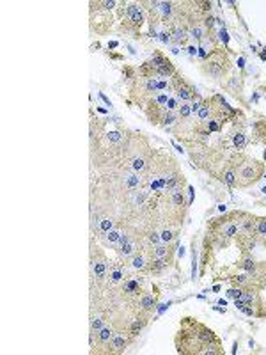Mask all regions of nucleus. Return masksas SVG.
I'll return each mask as SVG.
<instances>
[{"instance_id":"obj_1","label":"nucleus","mask_w":266,"mask_h":355,"mask_svg":"<svg viewBox=\"0 0 266 355\" xmlns=\"http://www.w3.org/2000/svg\"><path fill=\"white\" fill-rule=\"evenodd\" d=\"M176 346L179 353H222L220 341L213 330L194 321V318H185V327L178 332Z\"/></svg>"},{"instance_id":"obj_2","label":"nucleus","mask_w":266,"mask_h":355,"mask_svg":"<svg viewBox=\"0 0 266 355\" xmlns=\"http://www.w3.org/2000/svg\"><path fill=\"white\" fill-rule=\"evenodd\" d=\"M227 68H229V61H227V57L222 59L220 52H215L211 57H208V62H206V73L208 75H211L215 78H220L225 73Z\"/></svg>"},{"instance_id":"obj_3","label":"nucleus","mask_w":266,"mask_h":355,"mask_svg":"<svg viewBox=\"0 0 266 355\" xmlns=\"http://www.w3.org/2000/svg\"><path fill=\"white\" fill-rule=\"evenodd\" d=\"M126 13H128L129 16V21L133 23V25H142V21H144V14H142V11H140V7L135 6V4H129L128 9H126Z\"/></svg>"},{"instance_id":"obj_4","label":"nucleus","mask_w":266,"mask_h":355,"mask_svg":"<svg viewBox=\"0 0 266 355\" xmlns=\"http://www.w3.org/2000/svg\"><path fill=\"white\" fill-rule=\"evenodd\" d=\"M108 345H110V350H112V352L119 353V352H122L124 348L128 346V339H126L124 336H121V334H119V336H114V337L110 339V343H108Z\"/></svg>"},{"instance_id":"obj_5","label":"nucleus","mask_w":266,"mask_h":355,"mask_svg":"<svg viewBox=\"0 0 266 355\" xmlns=\"http://www.w3.org/2000/svg\"><path fill=\"white\" fill-rule=\"evenodd\" d=\"M92 272L96 279H103L105 274H107V265H105V259H98V261L92 263Z\"/></svg>"},{"instance_id":"obj_6","label":"nucleus","mask_w":266,"mask_h":355,"mask_svg":"<svg viewBox=\"0 0 266 355\" xmlns=\"http://www.w3.org/2000/svg\"><path fill=\"white\" fill-rule=\"evenodd\" d=\"M194 96H195V91H194V87H190V85H183V87L178 89V98L183 99V101L194 99Z\"/></svg>"},{"instance_id":"obj_7","label":"nucleus","mask_w":266,"mask_h":355,"mask_svg":"<svg viewBox=\"0 0 266 355\" xmlns=\"http://www.w3.org/2000/svg\"><path fill=\"white\" fill-rule=\"evenodd\" d=\"M172 203L176 208H185V195H183L181 186H178V188L172 190Z\"/></svg>"},{"instance_id":"obj_8","label":"nucleus","mask_w":266,"mask_h":355,"mask_svg":"<svg viewBox=\"0 0 266 355\" xmlns=\"http://www.w3.org/2000/svg\"><path fill=\"white\" fill-rule=\"evenodd\" d=\"M140 305H142L144 311H151V309L156 307V298L153 297V295H144L142 300H140Z\"/></svg>"},{"instance_id":"obj_9","label":"nucleus","mask_w":266,"mask_h":355,"mask_svg":"<svg viewBox=\"0 0 266 355\" xmlns=\"http://www.w3.org/2000/svg\"><path fill=\"white\" fill-rule=\"evenodd\" d=\"M222 179H223V183L229 185V186H236V185H238V181H236V172H234L232 169L225 170V172H223V176H222Z\"/></svg>"},{"instance_id":"obj_10","label":"nucleus","mask_w":266,"mask_h":355,"mask_svg":"<svg viewBox=\"0 0 266 355\" xmlns=\"http://www.w3.org/2000/svg\"><path fill=\"white\" fill-rule=\"evenodd\" d=\"M167 266V261L165 257H156L154 261H151V266H149V270L151 272H154V274H158V272H162V270Z\"/></svg>"},{"instance_id":"obj_11","label":"nucleus","mask_w":266,"mask_h":355,"mask_svg":"<svg viewBox=\"0 0 266 355\" xmlns=\"http://www.w3.org/2000/svg\"><path fill=\"white\" fill-rule=\"evenodd\" d=\"M98 337H100L101 343H110V339L114 337V332H112L110 327H103L100 332H98Z\"/></svg>"},{"instance_id":"obj_12","label":"nucleus","mask_w":266,"mask_h":355,"mask_svg":"<svg viewBox=\"0 0 266 355\" xmlns=\"http://www.w3.org/2000/svg\"><path fill=\"white\" fill-rule=\"evenodd\" d=\"M199 119L201 121H204V119H208L209 117V114H211V106H209V101H202V105H201V108H199Z\"/></svg>"},{"instance_id":"obj_13","label":"nucleus","mask_w":266,"mask_h":355,"mask_svg":"<svg viewBox=\"0 0 266 355\" xmlns=\"http://www.w3.org/2000/svg\"><path fill=\"white\" fill-rule=\"evenodd\" d=\"M135 252V245L133 241H126V243H121V254L122 256H129Z\"/></svg>"},{"instance_id":"obj_14","label":"nucleus","mask_w":266,"mask_h":355,"mask_svg":"<svg viewBox=\"0 0 266 355\" xmlns=\"http://www.w3.org/2000/svg\"><path fill=\"white\" fill-rule=\"evenodd\" d=\"M145 325V320H135L133 321V325H131V330H129V334L131 336H137L140 330H142V327Z\"/></svg>"},{"instance_id":"obj_15","label":"nucleus","mask_w":266,"mask_h":355,"mask_svg":"<svg viewBox=\"0 0 266 355\" xmlns=\"http://www.w3.org/2000/svg\"><path fill=\"white\" fill-rule=\"evenodd\" d=\"M176 119H178V114H176V112H170V110H169V112H167L165 115L162 117V121H163V124H165V126H169V124H174V123H176Z\"/></svg>"},{"instance_id":"obj_16","label":"nucleus","mask_w":266,"mask_h":355,"mask_svg":"<svg viewBox=\"0 0 266 355\" xmlns=\"http://www.w3.org/2000/svg\"><path fill=\"white\" fill-rule=\"evenodd\" d=\"M167 62H169V61H167L163 55H160V53H154V55H153V64H154V68H156V69H158V68H162V66H165Z\"/></svg>"},{"instance_id":"obj_17","label":"nucleus","mask_w":266,"mask_h":355,"mask_svg":"<svg viewBox=\"0 0 266 355\" xmlns=\"http://www.w3.org/2000/svg\"><path fill=\"white\" fill-rule=\"evenodd\" d=\"M239 265H241V268H245L247 272H250V274L256 270V265H254V259H252V257H245Z\"/></svg>"},{"instance_id":"obj_18","label":"nucleus","mask_w":266,"mask_h":355,"mask_svg":"<svg viewBox=\"0 0 266 355\" xmlns=\"http://www.w3.org/2000/svg\"><path fill=\"white\" fill-rule=\"evenodd\" d=\"M121 234L122 233H119L117 229H112V231H108V233H107V238H108V241H110V243H117V241L121 240Z\"/></svg>"},{"instance_id":"obj_19","label":"nucleus","mask_w":266,"mask_h":355,"mask_svg":"<svg viewBox=\"0 0 266 355\" xmlns=\"http://www.w3.org/2000/svg\"><path fill=\"white\" fill-rule=\"evenodd\" d=\"M232 142H234V146H236L238 149H243L245 148V135L243 133H236L234 137H232Z\"/></svg>"},{"instance_id":"obj_20","label":"nucleus","mask_w":266,"mask_h":355,"mask_svg":"<svg viewBox=\"0 0 266 355\" xmlns=\"http://www.w3.org/2000/svg\"><path fill=\"white\" fill-rule=\"evenodd\" d=\"M124 291H126V293H137L138 291V282L137 281H128V282L124 284Z\"/></svg>"},{"instance_id":"obj_21","label":"nucleus","mask_w":266,"mask_h":355,"mask_svg":"<svg viewBox=\"0 0 266 355\" xmlns=\"http://www.w3.org/2000/svg\"><path fill=\"white\" fill-rule=\"evenodd\" d=\"M112 226H114V224H112V220H110V219H101L100 220V227H101V231H103V233L112 231Z\"/></svg>"},{"instance_id":"obj_22","label":"nucleus","mask_w":266,"mask_h":355,"mask_svg":"<svg viewBox=\"0 0 266 355\" xmlns=\"http://www.w3.org/2000/svg\"><path fill=\"white\" fill-rule=\"evenodd\" d=\"M169 250H170V248L165 247V245H158V247H154V256H156V257H165V256L169 254Z\"/></svg>"},{"instance_id":"obj_23","label":"nucleus","mask_w":266,"mask_h":355,"mask_svg":"<svg viewBox=\"0 0 266 355\" xmlns=\"http://www.w3.org/2000/svg\"><path fill=\"white\" fill-rule=\"evenodd\" d=\"M145 167V162L142 160V158H135L133 162H131V169L135 170V172H138V170H142Z\"/></svg>"},{"instance_id":"obj_24","label":"nucleus","mask_w":266,"mask_h":355,"mask_svg":"<svg viewBox=\"0 0 266 355\" xmlns=\"http://www.w3.org/2000/svg\"><path fill=\"white\" fill-rule=\"evenodd\" d=\"M91 328H92V332H100L101 328H103V320L101 318H92V321H91Z\"/></svg>"},{"instance_id":"obj_25","label":"nucleus","mask_w":266,"mask_h":355,"mask_svg":"<svg viewBox=\"0 0 266 355\" xmlns=\"http://www.w3.org/2000/svg\"><path fill=\"white\" fill-rule=\"evenodd\" d=\"M185 37H186V34H185L183 28H176V30H174V41L176 43H183Z\"/></svg>"},{"instance_id":"obj_26","label":"nucleus","mask_w":266,"mask_h":355,"mask_svg":"<svg viewBox=\"0 0 266 355\" xmlns=\"http://www.w3.org/2000/svg\"><path fill=\"white\" fill-rule=\"evenodd\" d=\"M131 265H133V268H138V270H142L145 266L142 256H135V257H133V261H131Z\"/></svg>"},{"instance_id":"obj_27","label":"nucleus","mask_w":266,"mask_h":355,"mask_svg":"<svg viewBox=\"0 0 266 355\" xmlns=\"http://www.w3.org/2000/svg\"><path fill=\"white\" fill-rule=\"evenodd\" d=\"M192 114V108H190V105L188 103H185V105H181V108H179V115L183 117V119H186L188 115Z\"/></svg>"},{"instance_id":"obj_28","label":"nucleus","mask_w":266,"mask_h":355,"mask_svg":"<svg viewBox=\"0 0 266 355\" xmlns=\"http://www.w3.org/2000/svg\"><path fill=\"white\" fill-rule=\"evenodd\" d=\"M107 139H108V142H119L122 139V135L119 133V132H108Z\"/></svg>"},{"instance_id":"obj_29","label":"nucleus","mask_w":266,"mask_h":355,"mask_svg":"<svg viewBox=\"0 0 266 355\" xmlns=\"http://www.w3.org/2000/svg\"><path fill=\"white\" fill-rule=\"evenodd\" d=\"M138 183H140V178H137L135 174L126 176V185H128V186H137Z\"/></svg>"},{"instance_id":"obj_30","label":"nucleus","mask_w":266,"mask_h":355,"mask_svg":"<svg viewBox=\"0 0 266 355\" xmlns=\"http://www.w3.org/2000/svg\"><path fill=\"white\" fill-rule=\"evenodd\" d=\"M110 279H112L114 282L121 281V279H122V272H121V270H112V272H110Z\"/></svg>"},{"instance_id":"obj_31","label":"nucleus","mask_w":266,"mask_h":355,"mask_svg":"<svg viewBox=\"0 0 266 355\" xmlns=\"http://www.w3.org/2000/svg\"><path fill=\"white\" fill-rule=\"evenodd\" d=\"M239 300H243V302H245V305H250L252 302H254V297H252L250 293H241Z\"/></svg>"},{"instance_id":"obj_32","label":"nucleus","mask_w":266,"mask_h":355,"mask_svg":"<svg viewBox=\"0 0 266 355\" xmlns=\"http://www.w3.org/2000/svg\"><path fill=\"white\" fill-rule=\"evenodd\" d=\"M160 238H162V241H165V243H169V241H170V240H172V238H174V234L170 233V231H167V229H165V231L162 233V236H160Z\"/></svg>"},{"instance_id":"obj_33","label":"nucleus","mask_w":266,"mask_h":355,"mask_svg":"<svg viewBox=\"0 0 266 355\" xmlns=\"http://www.w3.org/2000/svg\"><path fill=\"white\" fill-rule=\"evenodd\" d=\"M218 36H220V41H222L223 44H227V43H229V34H227V30H225V28H222V30L218 32Z\"/></svg>"},{"instance_id":"obj_34","label":"nucleus","mask_w":266,"mask_h":355,"mask_svg":"<svg viewBox=\"0 0 266 355\" xmlns=\"http://www.w3.org/2000/svg\"><path fill=\"white\" fill-rule=\"evenodd\" d=\"M167 101H169V96L167 94H158V98H156V105H167Z\"/></svg>"},{"instance_id":"obj_35","label":"nucleus","mask_w":266,"mask_h":355,"mask_svg":"<svg viewBox=\"0 0 266 355\" xmlns=\"http://www.w3.org/2000/svg\"><path fill=\"white\" fill-rule=\"evenodd\" d=\"M192 37H195V39H202V28L201 27L192 28Z\"/></svg>"},{"instance_id":"obj_36","label":"nucleus","mask_w":266,"mask_h":355,"mask_svg":"<svg viewBox=\"0 0 266 355\" xmlns=\"http://www.w3.org/2000/svg\"><path fill=\"white\" fill-rule=\"evenodd\" d=\"M178 106V99H172V98H169V101H167V108L170 110V112H174V108Z\"/></svg>"},{"instance_id":"obj_37","label":"nucleus","mask_w":266,"mask_h":355,"mask_svg":"<svg viewBox=\"0 0 266 355\" xmlns=\"http://www.w3.org/2000/svg\"><path fill=\"white\" fill-rule=\"evenodd\" d=\"M241 293H243V291H239V290H229V291H227V297L239 298V297H241Z\"/></svg>"},{"instance_id":"obj_38","label":"nucleus","mask_w":266,"mask_h":355,"mask_svg":"<svg viewBox=\"0 0 266 355\" xmlns=\"http://www.w3.org/2000/svg\"><path fill=\"white\" fill-rule=\"evenodd\" d=\"M218 130H220V126L216 124L215 121H209L208 123V132H218Z\"/></svg>"},{"instance_id":"obj_39","label":"nucleus","mask_w":266,"mask_h":355,"mask_svg":"<svg viewBox=\"0 0 266 355\" xmlns=\"http://www.w3.org/2000/svg\"><path fill=\"white\" fill-rule=\"evenodd\" d=\"M160 240H162V238H160L156 233H151V234H149V241H151V243H158Z\"/></svg>"},{"instance_id":"obj_40","label":"nucleus","mask_w":266,"mask_h":355,"mask_svg":"<svg viewBox=\"0 0 266 355\" xmlns=\"http://www.w3.org/2000/svg\"><path fill=\"white\" fill-rule=\"evenodd\" d=\"M169 36H170L169 32H162V34H160V39H162L163 43H169V41H170V37H169Z\"/></svg>"},{"instance_id":"obj_41","label":"nucleus","mask_w":266,"mask_h":355,"mask_svg":"<svg viewBox=\"0 0 266 355\" xmlns=\"http://www.w3.org/2000/svg\"><path fill=\"white\" fill-rule=\"evenodd\" d=\"M206 25H208V27L211 28V27H213V25H215V20H213L211 16H208V18H206Z\"/></svg>"},{"instance_id":"obj_42","label":"nucleus","mask_w":266,"mask_h":355,"mask_svg":"<svg viewBox=\"0 0 266 355\" xmlns=\"http://www.w3.org/2000/svg\"><path fill=\"white\" fill-rule=\"evenodd\" d=\"M100 98L103 99V101H105V103H107L108 106H112V103H110V99H108L107 96H105V94H103V92H100Z\"/></svg>"},{"instance_id":"obj_43","label":"nucleus","mask_w":266,"mask_h":355,"mask_svg":"<svg viewBox=\"0 0 266 355\" xmlns=\"http://www.w3.org/2000/svg\"><path fill=\"white\" fill-rule=\"evenodd\" d=\"M103 6L107 7V9H112V7L115 6V2H103Z\"/></svg>"},{"instance_id":"obj_44","label":"nucleus","mask_w":266,"mask_h":355,"mask_svg":"<svg viewBox=\"0 0 266 355\" xmlns=\"http://www.w3.org/2000/svg\"><path fill=\"white\" fill-rule=\"evenodd\" d=\"M243 312L247 314V316H252V314H254V311H252L250 307H245V309H243Z\"/></svg>"},{"instance_id":"obj_45","label":"nucleus","mask_w":266,"mask_h":355,"mask_svg":"<svg viewBox=\"0 0 266 355\" xmlns=\"http://www.w3.org/2000/svg\"><path fill=\"white\" fill-rule=\"evenodd\" d=\"M167 87H169V85H167V82H163V80H162V82H158V89H167Z\"/></svg>"},{"instance_id":"obj_46","label":"nucleus","mask_w":266,"mask_h":355,"mask_svg":"<svg viewBox=\"0 0 266 355\" xmlns=\"http://www.w3.org/2000/svg\"><path fill=\"white\" fill-rule=\"evenodd\" d=\"M188 52H190V55H195V53H197V48H195V46H190Z\"/></svg>"},{"instance_id":"obj_47","label":"nucleus","mask_w":266,"mask_h":355,"mask_svg":"<svg viewBox=\"0 0 266 355\" xmlns=\"http://www.w3.org/2000/svg\"><path fill=\"white\" fill-rule=\"evenodd\" d=\"M238 66H239V68H243V66H245V59H243V57H241V59H238Z\"/></svg>"},{"instance_id":"obj_48","label":"nucleus","mask_w":266,"mask_h":355,"mask_svg":"<svg viewBox=\"0 0 266 355\" xmlns=\"http://www.w3.org/2000/svg\"><path fill=\"white\" fill-rule=\"evenodd\" d=\"M115 46H117V43H115V41H112V43H108V48H115Z\"/></svg>"},{"instance_id":"obj_49","label":"nucleus","mask_w":266,"mask_h":355,"mask_svg":"<svg viewBox=\"0 0 266 355\" xmlns=\"http://www.w3.org/2000/svg\"><path fill=\"white\" fill-rule=\"evenodd\" d=\"M261 59H263V61H266V52H263V53H261Z\"/></svg>"},{"instance_id":"obj_50","label":"nucleus","mask_w":266,"mask_h":355,"mask_svg":"<svg viewBox=\"0 0 266 355\" xmlns=\"http://www.w3.org/2000/svg\"><path fill=\"white\" fill-rule=\"evenodd\" d=\"M261 192H264V194H266V186H263V190H261Z\"/></svg>"}]
</instances>
